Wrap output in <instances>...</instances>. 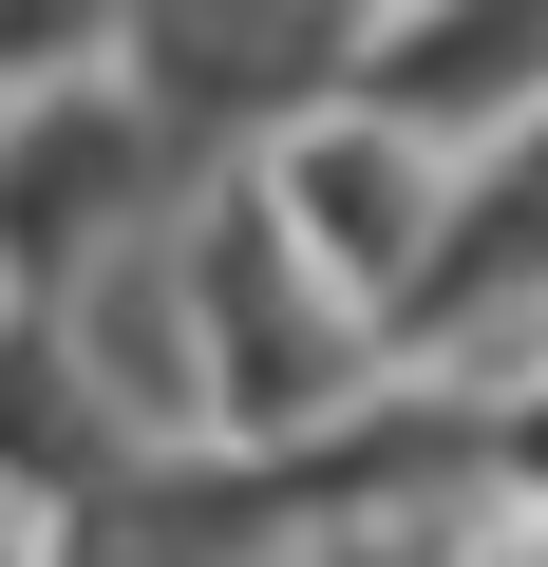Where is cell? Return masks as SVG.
Segmentation results:
<instances>
[{
  "label": "cell",
  "mask_w": 548,
  "mask_h": 567,
  "mask_svg": "<svg viewBox=\"0 0 548 567\" xmlns=\"http://www.w3.org/2000/svg\"><path fill=\"white\" fill-rule=\"evenodd\" d=\"M170 284H189V322H208V416H322L341 398V284L285 246L265 189H208L189 246H170Z\"/></svg>",
  "instance_id": "cell-1"
},
{
  "label": "cell",
  "mask_w": 548,
  "mask_h": 567,
  "mask_svg": "<svg viewBox=\"0 0 548 567\" xmlns=\"http://www.w3.org/2000/svg\"><path fill=\"white\" fill-rule=\"evenodd\" d=\"M95 20H114V0H0V95L76 76V58H95Z\"/></svg>",
  "instance_id": "cell-2"
},
{
  "label": "cell",
  "mask_w": 548,
  "mask_h": 567,
  "mask_svg": "<svg viewBox=\"0 0 548 567\" xmlns=\"http://www.w3.org/2000/svg\"><path fill=\"white\" fill-rule=\"evenodd\" d=\"M0 567H39V529H20V492H0Z\"/></svg>",
  "instance_id": "cell-3"
}]
</instances>
